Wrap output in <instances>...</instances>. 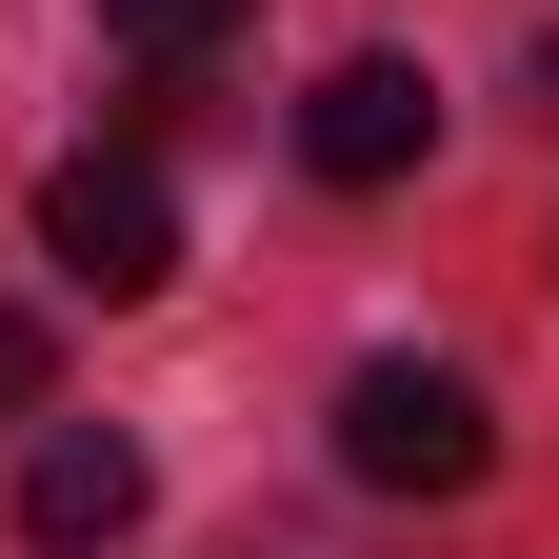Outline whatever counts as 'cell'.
Returning <instances> with one entry per match:
<instances>
[{
    "mask_svg": "<svg viewBox=\"0 0 559 559\" xmlns=\"http://www.w3.org/2000/svg\"><path fill=\"white\" fill-rule=\"evenodd\" d=\"M340 479L360 500H479L500 479V400L460 360H360L340 380Z\"/></svg>",
    "mask_w": 559,
    "mask_h": 559,
    "instance_id": "1",
    "label": "cell"
},
{
    "mask_svg": "<svg viewBox=\"0 0 559 559\" xmlns=\"http://www.w3.org/2000/svg\"><path fill=\"white\" fill-rule=\"evenodd\" d=\"M40 260L81 280V300H160V280H180V200H160V160H140V140H81V160L40 180Z\"/></svg>",
    "mask_w": 559,
    "mask_h": 559,
    "instance_id": "2",
    "label": "cell"
},
{
    "mask_svg": "<svg viewBox=\"0 0 559 559\" xmlns=\"http://www.w3.org/2000/svg\"><path fill=\"white\" fill-rule=\"evenodd\" d=\"M140 520H160V460H140L120 419H40V460H21V539H40V559H120Z\"/></svg>",
    "mask_w": 559,
    "mask_h": 559,
    "instance_id": "3",
    "label": "cell"
},
{
    "mask_svg": "<svg viewBox=\"0 0 559 559\" xmlns=\"http://www.w3.org/2000/svg\"><path fill=\"white\" fill-rule=\"evenodd\" d=\"M419 140H440V81L380 40V60H340V81L300 100V160L340 180V200H380V180H419Z\"/></svg>",
    "mask_w": 559,
    "mask_h": 559,
    "instance_id": "4",
    "label": "cell"
},
{
    "mask_svg": "<svg viewBox=\"0 0 559 559\" xmlns=\"http://www.w3.org/2000/svg\"><path fill=\"white\" fill-rule=\"evenodd\" d=\"M240 21H260V0H100V40H140V81H200Z\"/></svg>",
    "mask_w": 559,
    "mask_h": 559,
    "instance_id": "5",
    "label": "cell"
},
{
    "mask_svg": "<svg viewBox=\"0 0 559 559\" xmlns=\"http://www.w3.org/2000/svg\"><path fill=\"white\" fill-rule=\"evenodd\" d=\"M40 400H60V340H40L21 300H0V419H40Z\"/></svg>",
    "mask_w": 559,
    "mask_h": 559,
    "instance_id": "6",
    "label": "cell"
},
{
    "mask_svg": "<svg viewBox=\"0 0 559 559\" xmlns=\"http://www.w3.org/2000/svg\"><path fill=\"white\" fill-rule=\"evenodd\" d=\"M539 120H559V40H539Z\"/></svg>",
    "mask_w": 559,
    "mask_h": 559,
    "instance_id": "7",
    "label": "cell"
}]
</instances>
